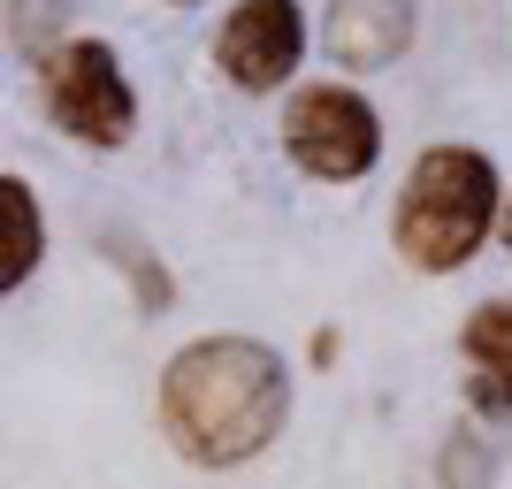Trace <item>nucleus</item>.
<instances>
[{"label": "nucleus", "instance_id": "obj_8", "mask_svg": "<svg viewBox=\"0 0 512 489\" xmlns=\"http://www.w3.org/2000/svg\"><path fill=\"white\" fill-rule=\"evenodd\" d=\"M46 260V214L23 176H0V291H23V276Z\"/></svg>", "mask_w": 512, "mask_h": 489}, {"label": "nucleus", "instance_id": "obj_2", "mask_svg": "<svg viewBox=\"0 0 512 489\" xmlns=\"http://www.w3.org/2000/svg\"><path fill=\"white\" fill-rule=\"evenodd\" d=\"M505 199L512 192L490 153L428 146L406 169V192H398V214H390V245L421 276H451L490 245V230H505Z\"/></svg>", "mask_w": 512, "mask_h": 489}, {"label": "nucleus", "instance_id": "obj_1", "mask_svg": "<svg viewBox=\"0 0 512 489\" xmlns=\"http://www.w3.org/2000/svg\"><path fill=\"white\" fill-rule=\"evenodd\" d=\"M161 436L192 467H245L291 421V367L260 337H199L161 367Z\"/></svg>", "mask_w": 512, "mask_h": 489}, {"label": "nucleus", "instance_id": "obj_9", "mask_svg": "<svg viewBox=\"0 0 512 489\" xmlns=\"http://www.w3.org/2000/svg\"><path fill=\"white\" fill-rule=\"evenodd\" d=\"M107 260H115V268L130 276V291H138V306H146V314H161V306L176 298L169 268H161V260L146 253V245H130V237H115V253H107Z\"/></svg>", "mask_w": 512, "mask_h": 489}, {"label": "nucleus", "instance_id": "obj_10", "mask_svg": "<svg viewBox=\"0 0 512 489\" xmlns=\"http://www.w3.org/2000/svg\"><path fill=\"white\" fill-rule=\"evenodd\" d=\"M436 474H444V489H490V444L474 428H459L444 444V459H436Z\"/></svg>", "mask_w": 512, "mask_h": 489}, {"label": "nucleus", "instance_id": "obj_6", "mask_svg": "<svg viewBox=\"0 0 512 489\" xmlns=\"http://www.w3.org/2000/svg\"><path fill=\"white\" fill-rule=\"evenodd\" d=\"M321 39L337 69H390L413 46V0H329Z\"/></svg>", "mask_w": 512, "mask_h": 489}, {"label": "nucleus", "instance_id": "obj_11", "mask_svg": "<svg viewBox=\"0 0 512 489\" xmlns=\"http://www.w3.org/2000/svg\"><path fill=\"white\" fill-rule=\"evenodd\" d=\"M505 253H512V199H505Z\"/></svg>", "mask_w": 512, "mask_h": 489}, {"label": "nucleus", "instance_id": "obj_4", "mask_svg": "<svg viewBox=\"0 0 512 489\" xmlns=\"http://www.w3.org/2000/svg\"><path fill=\"white\" fill-rule=\"evenodd\" d=\"M283 153L314 184H360L383 161V115L352 85H299L283 107Z\"/></svg>", "mask_w": 512, "mask_h": 489}, {"label": "nucleus", "instance_id": "obj_7", "mask_svg": "<svg viewBox=\"0 0 512 489\" xmlns=\"http://www.w3.org/2000/svg\"><path fill=\"white\" fill-rule=\"evenodd\" d=\"M459 352H467V367H474V398L497 405V413H512V306L505 298H490V306L467 314Z\"/></svg>", "mask_w": 512, "mask_h": 489}, {"label": "nucleus", "instance_id": "obj_5", "mask_svg": "<svg viewBox=\"0 0 512 489\" xmlns=\"http://www.w3.org/2000/svg\"><path fill=\"white\" fill-rule=\"evenodd\" d=\"M299 54H306L299 0H237L230 16L214 23V69H222L237 92H276V85H291Z\"/></svg>", "mask_w": 512, "mask_h": 489}, {"label": "nucleus", "instance_id": "obj_3", "mask_svg": "<svg viewBox=\"0 0 512 489\" xmlns=\"http://www.w3.org/2000/svg\"><path fill=\"white\" fill-rule=\"evenodd\" d=\"M39 100H46V123L77 138V146H130L138 130V92H130L123 62L107 39H62L39 54Z\"/></svg>", "mask_w": 512, "mask_h": 489}]
</instances>
